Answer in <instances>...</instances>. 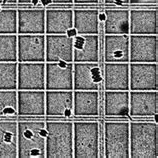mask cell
Listing matches in <instances>:
<instances>
[{"label": "cell", "mask_w": 158, "mask_h": 158, "mask_svg": "<svg viewBox=\"0 0 158 158\" xmlns=\"http://www.w3.org/2000/svg\"><path fill=\"white\" fill-rule=\"evenodd\" d=\"M17 145L18 158H46L45 120H19Z\"/></svg>", "instance_id": "cell-1"}, {"label": "cell", "mask_w": 158, "mask_h": 158, "mask_svg": "<svg viewBox=\"0 0 158 158\" xmlns=\"http://www.w3.org/2000/svg\"><path fill=\"white\" fill-rule=\"evenodd\" d=\"M158 125L156 121L129 122V158H157Z\"/></svg>", "instance_id": "cell-2"}, {"label": "cell", "mask_w": 158, "mask_h": 158, "mask_svg": "<svg viewBox=\"0 0 158 158\" xmlns=\"http://www.w3.org/2000/svg\"><path fill=\"white\" fill-rule=\"evenodd\" d=\"M46 158H73V122L47 120Z\"/></svg>", "instance_id": "cell-3"}, {"label": "cell", "mask_w": 158, "mask_h": 158, "mask_svg": "<svg viewBox=\"0 0 158 158\" xmlns=\"http://www.w3.org/2000/svg\"><path fill=\"white\" fill-rule=\"evenodd\" d=\"M73 157H99V125L96 121L73 122Z\"/></svg>", "instance_id": "cell-4"}, {"label": "cell", "mask_w": 158, "mask_h": 158, "mask_svg": "<svg viewBox=\"0 0 158 158\" xmlns=\"http://www.w3.org/2000/svg\"><path fill=\"white\" fill-rule=\"evenodd\" d=\"M104 141L106 158H129V122L106 121Z\"/></svg>", "instance_id": "cell-5"}, {"label": "cell", "mask_w": 158, "mask_h": 158, "mask_svg": "<svg viewBox=\"0 0 158 158\" xmlns=\"http://www.w3.org/2000/svg\"><path fill=\"white\" fill-rule=\"evenodd\" d=\"M157 35L129 34V63H157Z\"/></svg>", "instance_id": "cell-6"}, {"label": "cell", "mask_w": 158, "mask_h": 158, "mask_svg": "<svg viewBox=\"0 0 158 158\" xmlns=\"http://www.w3.org/2000/svg\"><path fill=\"white\" fill-rule=\"evenodd\" d=\"M45 90H73V62H45Z\"/></svg>", "instance_id": "cell-7"}, {"label": "cell", "mask_w": 158, "mask_h": 158, "mask_svg": "<svg viewBox=\"0 0 158 158\" xmlns=\"http://www.w3.org/2000/svg\"><path fill=\"white\" fill-rule=\"evenodd\" d=\"M17 90H45V62H17Z\"/></svg>", "instance_id": "cell-8"}, {"label": "cell", "mask_w": 158, "mask_h": 158, "mask_svg": "<svg viewBox=\"0 0 158 158\" xmlns=\"http://www.w3.org/2000/svg\"><path fill=\"white\" fill-rule=\"evenodd\" d=\"M157 63H129V91L158 88Z\"/></svg>", "instance_id": "cell-9"}, {"label": "cell", "mask_w": 158, "mask_h": 158, "mask_svg": "<svg viewBox=\"0 0 158 158\" xmlns=\"http://www.w3.org/2000/svg\"><path fill=\"white\" fill-rule=\"evenodd\" d=\"M17 62H45V34H17Z\"/></svg>", "instance_id": "cell-10"}, {"label": "cell", "mask_w": 158, "mask_h": 158, "mask_svg": "<svg viewBox=\"0 0 158 158\" xmlns=\"http://www.w3.org/2000/svg\"><path fill=\"white\" fill-rule=\"evenodd\" d=\"M45 62H73V38L67 34H45Z\"/></svg>", "instance_id": "cell-11"}, {"label": "cell", "mask_w": 158, "mask_h": 158, "mask_svg": "<svg viewBox=\"0 0 158 158\" xmlns=\"http://www.w3.org/2000/svg\"><path fill=\"white\" fill-rule=\"evenodd\" d=\"M45 115L49 117L73 115V90H45Z\"/></svg>", "instance_id": "cell-12"}, {"label": "cell", "mask_w": 158, "mask_h": 158, "mask_svg": "<svg viewBox=\"0 0 158 158\" xmlns=\"http://www.w3.org/2000/svg\"><path fill=\"white\" fill-rule=\"evenodd\" d=\"M102 74L98 63H73V90L98 91Z\"/></svg>", "instance_id": "cell-13"}, {"label": "cell", "mask_w": 158, "mask_h": 158, "mask_svg": "<svg viewBox=\"0 0 158 158\" xmlns=\"http://www.w3.org/2000/svg\"><path fill=\"white\" fill-rule=\"evenodd\" d=\"M158 109L157 90L129 91V113L132 117H154Z\"/></svg>", "instance_id": "cell-14"}, {"label": "cell", "mask_w": 158, "mask_h": 158, "mask_svg": "<svg viewBox=\"0 0 158 158\" xmlns=\"http://www.w3.org/2000/svg\"><path fill=\"white\" fill-rule=\"evenodd\" d=\"M157 8L129 10V34L157 35Z\"/></svg>", "instance_id": "cell-15"}, {"label": "cell", "mask_w": 158, "mask_h": 158, "mask_svg": "<svg viewBox=\"0 0 158 158\" xmlns=\"http://www.w3.org/2000/svg\"><path fill=\"white\" fill-rule=\"evenodd\" d=\"M18 116H44L45 90H17Z\"/></svg>", "instance_id": "cell-16"}, {"label": "cell", "mask_w": 158, "mask_h": 158, "mask_svg": "<svg viewBox=\"0 0 158 158\" xmlns=\"http://www.w3.org/2000/svg\"><path fill=\"white\" fill-rule=\"evenodd\" d=\"M99 39L97 34L73 37V63H98Z\"/></svg>", "instance_id": "cell-17"}, {"label": "cell", "mask_w": 158, "mask_h": 158, "mask_svg": "<svg viewBox=\"0 0 158 158\" xmlns=\"http://www.w3.org/2000/svg\"><path fill=\"white\" fill-rule=\"evenodd\" d=\"M104 61L129 63V34L105 35Z\"/></svg>", "instance_id": "cell-18"}, {"label": "cell", "mask_w": 158, "mask_h": 158, "mask_svg": "<svg viewBox=\"0 0 158 158\" xmlns=\"http://www.w3.org/2000/svg\"><path fill=\"white\" fill-rule=\"evenodd\" d=\"M17 34H45V10L18 9Z\"/></svg>", "instance_id": "cell-19"}, {"label": "cell", "mask_w": 158, "mask_h": 158, "mask_svg": "<svg viewBox=\"0 0 158 158\" xmlns=\"http://www.w3.org/2000/svg\"><path fill=\"white\" fill-rule=\"evenodd\" d=\"M17 120L0 119V158H17Z\"/></svg>", "instance_id": "cell-20"}, {"label": "cell", "mask_w": 158, "mask_h": 158, "mask_svg": "<svg viewBox=\"0 0 158 158\" xmlns=\"http://www.w3.org/2000/svg\"><path fill=\"white\" fill-rule=\"evenodd\" d=\"M104 87L108 91L129 90V63L105 62Z\"/></svg>", "instance_id": "cell-21"}, {"label": "cell", "mask_w": 158, "mask_h": 158, "mask_svg": "<svg viewBox=\"0 0 158 158\" xmlns=\"http://www.w3.org/2000/svg\"><path fill=\"white\" fill-rule=\"evenodd\" d=\"M98 113V91L73 90V115L79 117H94Z\"/></svg>", "instance_id": "cell-22"}, {"label": "cell", "mask_w": 158, "mask_h": 158, "mask_svg": "<svg viewBox=\"0 0 158 158\" xmlns=\"http://www.w3.org/2000/svg\"><path fill=\"white\" fill-rule=\"evenodd\" d=\"M73 28V10H45V34H66Z\"/></svg>", "instance_id": "cell-23"}, {"label": "cell", "mask_w": 158, "mask_h": 158, "mask_svg": "<svg viewBox=\"0 0 158 158\" xmlns=\"http://www.w3.org/2000/svg\"><path fill=\"white\" fill-rule=\"evenodd\" d=\"M128 113H129V90H105V116H107V117H125L128 115Z\"/></svg>", "instance_id": "cell-24"}, {"label": "cell", "mask_w": 158, "mask_h": 158, "mask_svg": "<svg viewBox=\"0 0 158 158\" xmlns=\"http://www.w3.org/2000/svg\"><path fill=\"white\" fill-rule=\"evenodd\" d=\"M105 35L129 34V10L106 9L103 14Z\"/></svg>", "instance_id": "cell-25"}, {"label": "cell", "mask_w": 158, "mask_h": 158, "mask_svg": "<svg viewBox=\"0 0 158 158\" xmlns=\"http://www.w3.org/2000/svg\"><path fill=\"white\" fill-rule=\"evenodd\" d=\"M73 28L77 35L98 34L99 14L96 9L73 10Z\"/></svg>", "instance_id": "cell-26"}, {"label": "cell", "mask_w": 158, "mask_h": 158, "mask_svg": "<svg viewBox=\"0 0 158 158\" xmlns=\"http://www.w3.org/2000/svg\"><path fill=\"white\" fill-rule=\"evenodd\" d=\"M0 90H17V62H0Z\"/></svg>", "instance_id": "cell-27"}, {"label": "cell", "mask_w": 158, "mask_h": 158, "mask_svg": "<svg viewBox=\"0 0 158 158\" xmlns=\"http://www.w3.org/2000/svg\"><path fill=\"white\" fill-rule=\"evenodd\" d=\"M0 62H17V34H0Z\"/></svg>", "instance_id": "cell-28"}, {"label": "cell", "mask_w": 158, "mask_h": 158, "mask_svg": "<svg viewBox=\"0 0 158 158\" xmlns=\"http://www.w3.org/2000/svg\"><path fill=\"white\" fill-rule=\"evenodd\" d=\"M17 115V90H0V117Z\"/></svg>", "instance_id": "cell-29"}, {"label": "cell", "mask_w": 158, "mask_h": 158, "mask_svg": "<svg viewBox=\"0 0 158 158\" xmlns=\"http://www.w3.org/2000/svg\"><path fill=\"white\" fill-rule=\"evenodd\" d=\"M0 34H17V10L0 9Z\"/></svg>", "instance_id": "cell-30"}, {"label": "cell", "mask_w": 158, "mask_h": 158, "mask_svg": "<svg viewBox=\"0 0 158 158\" xmlns=\"http://www.w3.org/2000/svg\"><path fill=\"white\" fill-rule=\"evenodd\" d=\"M42 0H17V3L19 4H38L41 3Z\"/></svg>", "instance_id": "cell-31"}, {"label": "cell", "mask_w": 158, "mask_h": 158, "mask_svg": "<svg viewBox=\"0 0 158 158\" xmlns=\"http://www.w3.org/2000/svg\"><path fill=\"white\" fill-rule=\"evenodd\" d=\"M105 2L111 4H124L129 2V0H105Z\"/></svg>", "instance_id": "cell-32"}, {"label": "cell", "mask_w": 158, "mask_h": 158, "mask_svg": "<svg viewBox=\"0 0 158 158\" xmlns=\"http://www.w3.org/2000/svg\"><path fill=\"white\" fill-rule=\"evenodd\" d=\"M73 2H75V3H83V4H85V3H96L98 2V0H73Z\"/></svg>", "instance_id": "cell-33"}, {"label": "cell", "mask_w": 158, "mask_h": 158, "mask_svg": "<svg viewBox=\"0 0 158 158\" xmlns=\"http://www.w3.org/2000/svg\"><path fill=\"white\" fill-rule=\"evenodd\" d=\"M17 0H0V5L3 4H16Z\"/></svg>", "instance_id": "cell-34"}, {"label": "cell", "mask_w": 158, "mask_h": 158, "mask_svg": "<svg viewBox=\"0 0 158 158\" xmlns=\"http://www.w3.org/2000/svg\"><path fill=\"white\" fill-rule=\"evenodd\" d=\"M51 3H72L73 0H50Z\"/></svg>", "instance_id": "cell-35"}, {"label": "cell", "mask_w": 158, "mask_h": 158, "mask_svg": "<svg viewBox=\"0 0 158 158\" xmlns=\"http://www.w3.org/2000/svg\"><path fill=\"white\" fill-rule=\"evenodd\" d=\"M129 2H154L156 3L157 0H129Z\"/></svg>", "instance_id": "cell-36"}]
</instances>
